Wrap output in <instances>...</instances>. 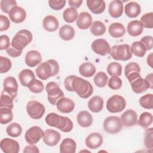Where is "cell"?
I'll return each mask as SVG.
<instances>
[{"label": "cell", "instance_id": "1", "mask_svg": "<svg viewBox=\"0 0 153 153\" xmlns=\"http://www.w3.org/2000/svg\"><path fill=\"white\" fill-rule=\"evenodd\" d=\"M45 120L48 126L56 127L63 132H69L73 128V123L70 118L67 117L60 116L54 112L48 114Z\"/></svg>", "mask_w": 153, "mask_h": 153}, {"label": "cell", "instance_id": "2", "mask_svg": "<svg viewBox=\"0 0 153 153\" xmlns=\"http://www.w3.org/2000/svg\"><path fill=\"white\" fill-rule=\"evenodd\" d=\"M59 72L58 62L54 59L40 63L36 68V76L42 80H46L51 76L56 75Z\"/></svg>", "mask_w": 153, "mask_h": 153}, {"label": "cell", "instance_id": "3", "mask_svg": "<svg viewBox=\"0 0 153 153\" xmlns=\"http://www.w3.org/2000/svg\"><path fill=\"white\" fill-rule=\"evenodd\" d=\"M72 88L74 91L82 99L88 98L93 93V87L90 82L76 76L73 79Z\"/></svg>", "mask_w": 153, "mask_h": 153}, {"label": "cell", "instance_id": "4", "mask_svg": "<svg viewBox=\"0 0 153 153\" xmlns=\"http://www.w3.org/2000/svg\"><path fill=\"white\" fill-rule=\"evenodd\" d=\"M32 33L26 29L19 30L13 38L11 45L17 51H22L32 41Z\"/></svg>", "mask_w": 153, "mask_h": 153}, {"label": "cell", "instance_id": "5", "mask_svg": "<svg viewBox=\"0 0 153 153\" xmlns=\"http://www.w3.org/2000/svg\"><path fill=\"white\" fill-rule=\"evenodd\" d=\"M113 59L115 60L126 61L131 59L132 53L130 46L128 44L115 45L111 48L109 53Z\"/></svg>", "mask_w": 153, "mask_h": 153}, {"label": "cell", "instance_id": "6", "mask_svg": "<svg viewBox=\"0 0 153 153\" xmlns=\"http://www.w3.org/2000/svg\"><path fill=\"white\" fill-rule=\"evenodd\" d=\"M126 106V100L120 95H113L106 102V109L111 113L120 112L124 109Z\"/></svg>", "mask_w": 153, "mask_h": 153}, {"label": "cell", "instance_id": "7", "mask_svg": "<svg viewBox=\"0 0 153 153\" xmlns=\"http://www.w3.org/2000/svg\"><path fill=\"white\" fill-rule=\"evenodd\" d=\"M45 90L47 93V98L49 102L54 105L62 97H64V93L60 89L59 85L53 81L47 84Z\"/></svg>", "mask_w": 153, "mask_h": 153}, {"label": "cell", "instance_id": "8", "mask_svg": "<svg viewBox=\"0 0 153 153\" xmlns=\"http://www.w3.org/2000/svg\"><path fill=\"white\" fill-rule=\"evenodd\" d=\"M26 111L29 116L35 120L41 118L45 112V106L36 100H30L26 105Z\"/></svg>", "mask_w": 153, "mask_h": 153}, {"label": "cell", "instance_id": "9", "mask_svg": "<svg viewBox=\"0 0 153 153\" xmlns=\"http://www.w3.org/2000/svg\"><path fill=\"white\" fill-rule=\"evenodd\" d=\"M123 127L121 119L116 116H109L103 121V128L108 133L115 134L120 132Z\"/></svg>", "mask_w": 153, "mask_h": 153}, {"label": "cell", "instance_id": "10", "mask_svg": "<svg viewBox=\"0 0 153 153\" xmlns=\"http://www.w3.org/2000/svg\"><path fill=\"white\" fill-rule=\"evenodd\" d=\"M44 131L38 126H33L29 128L25 133V138L27 143L29 144H35L38 143L44 136Z\"/></svg>", "mask_w": 153, "mask_h": 153}, {"label": "cell", "instance_id": "11", "mask_svg": "<svg viewBox=\"0 0 153 153\" xmlns=\"http://www.w3.org/2000/svg\"><path fill=\"white\" fill-rule=\"evenodd\" d=\"M91 48L96 54L105 56L109 54L111 47L109 43L104 39H97L91 43Z\"/></svg>", "mask_w": 153, "mask_h": 153}, {"label": "cell", "instance_id": "12", "mask_svg": "<svg viewBox=\"0 0 153 153\" xmlns=\"http://www.w3.org/2000/svg\"><path fill=\"white\" fill-rule=\"evenodd\" d=\"M4 91L10 95L13 99L17 94L18 84L16 78L13 76H8L5 78L3 83Z\"/></svg>", "mask_w": 153, "mask_h": 153}, {"label": "cell", "instance_id": "13", "mask_svg": "<svg viewBox=\"0 0 153 153\" xmlns=\"http://www.w3.org/2000/svg\"><path fill=\"white\" fill-rule=\"evenodd\" d=\"M43 142L50 146L56 145L60 141L61 136L59 132L53 129H47L44 133Z\"/></svg>", "mask_w": 153, "mask_h": 153}, {"label": "cell", "instance_id": "14", "mask_svg": "<svg viewBox=\"0 0 153 153\" xmlns=\"http://www.w3.org/2000/svg\"><path fill=\"white\" fill-rule=\"evenodd\" d=\"M1 149L5 153H17L20 150L19 143L10 138H4L0 143Z\"/></svg>", "mask_w": 153, "mask_h": 153}, {"label": "cell", "instance_id": "15", "mask_svg": "<svg viewBox=\"0 0 153 153\" xmlns=\"http://www.w3.org/2000/svg\"><path fill=\"white\" fill-rule=\"evenodd\" d=\"M133 91L136 93H142L151 88L149 82L140 76L136 78L130 82Z\"/></svg>", "mask_w": 153, "mask_h": 153}, {"label": "cell", "instance_id": "16", "mask_svg": "<svg viewBox=\"0 0 153 153\" xmlns=\"http://www.w3.org/2000/svg\"><path fill=\"white\" fill-rule=\"evenodd\" d=\"M8 16L10 20L16 23L23 22L26 17V13L24 8L20 7H13L8 13Z\"/></svg>", "mask_w": 153, "mask_h": 153}, {"label": "cell", "instance_id": "17", "mask_svg": "<svg viewBox=\"0 0 153 153\" xmlns=\"http://www.w3.org/2000/svg\"><path fill=\"white\" fill-rule=\"evenodd\" d=\"M75 103L71 99L63 97L56 103V107L59 111L62 113H70L75 108Z\"/></svg>", "mask_w": 153, "mask_h": 153}, {"label": "cell", "instance_id": "18", "mask_svg": "<svg viewBox=\"0 0 153 153\" xmlns=\"http://www.w3.org/2000/svg\"><path fill=\"white\" fill-rule=\"evenodd\" d=\"M121 120L126 127L133 126L137 124V114L133 109H127L121 115Z\"/></svg>", "mask_w": 153, "mask_h": 153}, {"label": "cell", "instance_id": "19", "mask_svg": "<svg viewBox=\"0 0 153 153\" xmlns=\"http://www.w3.org/2000/svg\"><path fill=\"white\" fill-rule=\"evenodd\" d=\"M86 146L92 149H95L100 146L103 143V137L98 133L90 134L85 139Z\"/></svg>", "mask_w": 153, "mask_h": 153}, {"label": "cell", "instance_id": "20", "mask_svg": "<svg viewBox=\"0 0 153 153\" xmlns=\"http://www.w3.org/2000/svg\"><path fill=\"white\" fill-rule=\"evenodd\" d=\"M42 56L40 53L36 50L29 51L25 56V61L29 67H35L41 63Z\"/></svg>", "mask_w": 153, "mask_h": 153}, {"label": "cell", "instance_id": "21", "mask_svg": "<svg viewBox=\"0 0 153 153\" xmlns=\"http://www.w3.org/2000/svg\"><path fill=\"white\" fill-rule=\"evenodd\" d=\"M92 16L87 12H81L76 20L77 26L82 30L87 29L92 24Z\"/></svg>", "mask_w": 153, "mask_h": 153}, {"label": "cell", "instance_id": "22", "mask_svg": "<svg viewBox=\"0 0 153 153\" xmlns=\"http://www.w3.org/2000/svg\"><path fill=\"white\" fill-rule=\"evenodd\" d=\"M108 12L113 18H118L123 13V4L120 0L112 1L108 7Z\"/></svg>", "mask_w": 153, "mask_h": 153}, {"label": "cell", "instance_id": "23", "mask_svg": "<svg viewBox=\"0 0 153 153\" xmlns=\"http://www.w3.org/2000/svg\"><path fill=\"white\" fill-rule=\"evenodd\" d=\"M86 3L91 12L96 14L102 13L106 8L105 2L103 0H87Z\"/></svg>", "mask_w": 153, "mask_h": 153}, {"label": "cell", "instance_id": "24", "mask_svg": "<svg viewBox=\"0 0 153 153\" xmlns=\"http://www.w3.org/2000/svg\"><path fill=\"white\" fill-rule=\"evenodd\" d=\"M58 20L53 16L48 15L44 17L42 22L44 29L48 32H54L59 27Z\"/></svg>", "mask_w": 153, "mask_h": 153}, {"label": "cell", "instance_id": "25", "mask_svg": "<svg viewBox=\"0 0 153 153\" xmlns=\"http://www.w3.org/2000/svg\"><path fill=\"white\" fill-rule=\"evenodd\" d=\"M140 6L136 2H130L127 3L124 7L125 14L130 18H135L137 17L140 13Z\"/></svg>", "mask_w": 153, "mask_h": 153}, {"label": "cell", "instance_id": "26", "mask_svg": "<svg viewBox=\"0 0 153 153\" xmlns=\"http://www.w3.org/2000/svg\"><path fill=\"white\" fill-rule=\"evenodd\" d=\"M143 26L139 20H133L129 22L127 26V30L128 34L132 36H137L142 34Z\"/></svg>", "mask_w": 153, "mask_h": 153}, {"label": "cell", "instance_id": "27", "mask_svg": "<svg viewBox=\"0 0 153 153\" xmlns=\"http://www.w3.org/2000/svg\"><path fill=\"white\" fill-rule=\"evenodd\" d=\"M76 148L75 141L71 138L64 139L60 145V153H75Z\"/></svg>", "mask_w": 153, "mask_h": 153}, {"label": "cell", "instance_id": "28", "mask_svg": "<svg viewBox=\"0 0 153 153\" xmlns=\"http://www.w3.org/2000/svg\"><path fill=\"white\" fill-rule=\"evenodd\" d=\"M103 99L99 96H95L91 97L88 102V107L93 112H99L101 111L103 107Z\"/></svg>", "mask_w": 153, "mask_h": 153}, {"label": "cell", "instance_id": "29", "mask_svg": "<svg viewBox=\"0 0 153 153\" xmlns=\"http://www.w3.org/2000/svg\"><path fill=\"white\" fill-rule=\"evenodd\" d=\"M77 121L82 127H90L93 123L92 115L86 111H80L77 115Z\"/></svg>", "mask_w": 153, "mask_h": 153}, {"label": "cell", "instance_id": "30", "mask_svg": "<svg viewBox=\"0 0 153 153\" xmlns=\"http://www.w3.org/2000/svg\"><path fill=\"white\" fill-rule=\"evenodd\" d=\"M108 31L110 35L115 38H120L126 33V29L123 25L118 22L111 24Z\"/></svg>", "mask_w": 153, "mask_h": 153}, {"label": "cell", "instance_id": "31", "mask_svg": "<svg viewBox=\"0 0 153 153\" xmlns=\"http://www.w3.org/2000/svg\"><path fill=\"white\" fill-rule=\"evenodd\" d=\"M96 71L94 65L90 62L82 63L79 68V72L82 76L90 78L94 75Z\"/></svg>", "mask_w": 153, "mask_h": 153}, {"label": "cell", "instance_id": "32", "mask_svg": "<svg viewBox=\"0 0 153 153\" xmlns=\"http://www.w3.org/2000/svg\"><path fill=\"white\" fill-rule=\"evenodd\" d=\"M19 78L21 84L24 87L28 86L32 80L35 78V74L32 70L25 69L22 70L19 74Z\"/></svg>", "mask_w": 153, "mask_h": 153}, {"label": "cell", "instance_id": "33", "mask_svg": "<svg viewBox=\"0 0 153 153\" xmlns=\"http://www.w3.org/2000/svg\"><path fill=\"white\" fill-rule=\"evenodd\" d=\"M59 34L62 39L65 41H69L74 37L75 30L71 26L65 25L60 28Z\"/></svg>", "mask_w": 153, "mask_h": 153}, {"label": "cell", "instance_id": "34", "mask_svg": "<svg viewBox=\"0 0 153 153\" xmlns=\"http://www.w3.org/2000/svg\"><path fill=\"white\" fill-rule=\"evenodd\" d=\"M130 50L131 53L139 57H143L146 51L145 46L140 41H135L133 42L130 47Z\"/></svg>", "mask_w": 153, "mask_h": 153}, {"label": "cell", "instance_id": "35", "mask_svg": "<svg viewBox=\"0 0 153 153\" xmlns=\"http://www.w3.org/2000/svg\"><path fill=\"white\" fill-rule=\"evenodd\" d=\"M78 17V11L76 8L74 7H69L65 9L63 13V17L64 20L68 23H71L77 20Z\"/></svg>", "mask_w": 153, "mask_h": 153}, {"label": "cell", "instance_id": "36", "mask_svg": "<svg viewBox=\"0 0 153 153\" xmlns=\"http://www.w3.org/2000/svg\"><path fill=\"white\" fill-rule=\"evenodd\" d=\"M106 32V26L100 21H94L92 23L90 27V32L96 36L103 35Z\"/></svg>", "mask_w": 153, "mask_h": 153}, {"label": "cell", "instance_id": "37", "mask_svg": "<svg viewBox=\"0 0 153 153\" xmlns=\"http://www.w3.org/2000/svg\"><path fill=\"white\" fill-rule=\"evenodd\" d=\"M13 114L12 109L7 108H0V123L2 124H6L12 121Z\"/></svg>", "mask_w": 153, "mask_h": 153}, {"label": "cell", "instance_id": "38", "mask_svg": "<svg viewBox=\"0 0 153 153\" xmlns=\"http://www.w3.org/2000/svg\"><path fill=\"white\" fill-rule=\"evenodd\" d=\"M6 131L8 136L13 137H17L22 134V128L18 123H13L7 127Z\"/></svg>", "mask_w": 153, "mask_h": 153}, {"label": "cell", "instance_id": "39", "mask_svg": "<svg viewBox=\"0 0 153 153\" xmlns=\"http://www.w3.org/2000/svg\"><path fill=\"white\" fill-rule=\"evenodd\" d=\"M107 72L112 76H119L122 73V66L117 62H111L107 66Z\"/></svg>", "mask_w": 153, "mask_h": 153}, {"label": "cell", "instance_id": "40", "mask_svg": "<svg viewBox=\"0 0 153 153\" xmlns=\"http://www.w3.org/2000/svg\"><path fill=\"white\" fill-rule=\"evenodd\" d=\"M152 123V115L147 112H143L140 114L137 124L143 128H146Z\"/></svg>", "mask_w": 153, "mask_h": 153}, {"label": "cell", "instance_id": "41", "mask_svg": "<svg viewBox=\"0 0 153 153\" xmlns=\"http://www.w3.org/2000/svg\"><path fill=\"white\" fill-rule=\"evenodd\" d=\"M93 80L97 87L103 88L106 85L108 76L104 72H99L94 76Z\"/></svg>", "mask_w": 153, "mask_h": 153}, {"label": "cell", "instance_id": "42", "mask_svg": "<svg viewBox=\"0 0 153 153\" xmlns=\"http://www.w3.org/2000/svg\"><path fill=\"white\" fill-rule=\"evenodd\" d=\"M13 100V99L3 90L1 93V96L0 108H7L13 109V106H14Z\"/></svg>", "mask_w": 153, "mask_h": 153}, {"label": "cell", "instance_id": "43", "mask_svg": "<svg viewBox=\"0 0 153 153\" xmlns=\"http://www.w3.org/2000/svg\"><path fill=\"white\" fill-rule=\"evenodd\" d=\"M140 105L147 109H152L153 108V94H147L142 96L139 99Z\"/></svg>", "mask_w": 153, "mask_h": 153}, {"label": "cell", "instance_id": "44", "mask_svg": "<svg viewBox=\"0 0 153 153\" xmlns=\"http://www.w3.org/2000/svg\"><path fill=\"white\" fill-rule=\"evenodd\" d=\"M27 87L31 92L35 93H39L42 92L44 88V84L42 82L36 78L30 81Z\"/></svg>", "mask_w": 153, "mask_h": 153}, {"label": "cell", "instance_id": "45", "mask_svg": "<svg viewBox=\"0 0 153 153\" xmlns=\"http://www.w3.org/2000/svg\"><path fill=\"white\" fill-rule=\"evenodd\" d=\"M140 22L143 27L152 29L153 27V13L150 12L143 14L140 18Z\"/></svg>", "mask_w": 153, "mask_h": 153}, {"label": "cell", "instance_id": "46", "mask_svg": "<svg viewBox=\"0 0 153 153\" xmlns=\"http://www.w3.org/2000/svg\"><path fill=\"white\" fill-rule=\"evenodd\" d=\"M0 5L2 11L5 13H8L13 7L17 6V2L14 0H2Z\"/></svg>", "mask_w": 153, "mask_h": 153}, {"label": "cell", "instance_id": "47", "mask_svg": "<svg viewBox=\"0 0 153 153\" xmlns=\"http://www.w3.org/2000/svg\"><path fill=\"white\" fill-rule=\"evenodd\" d=\"M140 68L139 65L136 62H130L127 64L124 69L125 76L127 77L128 75L133 73H140Z\"/></svg>", "mask_w": 153, "mask_h": 153}, {"label": "cell", "instance_id": "48", "mask_svg": "<svg viewBox=\"0 0 153 153\" xmlns=\"http://www.w3.org/2000/svg\"><path fill=\"white\" fill-rule=\"evenodd\" d=\"M12 66L11 60L6 57L3 56H0V72L1 74L7 72L10 70Z\"/></svg>", "mask_w": 153, "mask_h": 153}, {"label": "cell", "instance_id": "49", "mask_svg": "<svg viewBox=\"0 0 153 153\" xmlns=\"http://www.w3.org/2000/svg\"><path fill=\"white\" fill-rule=\"evenodd\" d=\"M122 80L118 76H112L108 81V86L112 90H118L122 86Z\"/></svg>", "mask_w": 153, "mask_h": 153}, {"label": "cell", "instance_id": "50", "mask_svg": "<svg viewBox=\"0 0 153 153\" xmlns=\"http://www.w3.org/2000/svg\"><path fill=\"white\" fill-rule=\"evenodd\" d=\"M152 128H149L147 129L145 131V145L146 148L152 149L153 148V143H152Z\"/></svg>", "mask_w": 153, "mask_h": 153}, {"label": "cell", "instance_id": "51", "mask_svg": "<svg viewBox=\"0 0 153 153\" xmlns=\"http://www.w3.org/2000/svg\"><path fill=\"white\" fill-rule=\"evenodd\" d=\"M66 1L65 0H49L48 4L50 7L54 10H60L62 9L65 4Z\"/></svg>", "mask_w": 153, "mask_h": 153}, {"label": "cell", "instance_id": "52", "mask_svg": "<svg viewBox=\"0 0 153 153\" xmlns=\"http://www.w3.org/2000/svg\"><path fill=\"white\" fill-rule=\"evenodd\" d=\"M10 26V20L4 15L0 16V31H4L8 29Z\"/></svg>", "mask_w": 153, "mask_h": 153}, {"label": "cell", "instance_id": "53", "mask_svg": "<svg viewBox=\"0 0 153 153\" xmlns=\"http://www.w3.org/2000/svg\"><path fill=\"white\" fill-rule=\"evenodd\" d=\"M10 46L9 37L6 35H2L0 36V50H7Z\"/></svg>", "mask_w": 153, "mask_h": 153}, {"label": "cell", "instance_id": "54", "mask_svg": "<svg viewBox=\"0 0 153 153\" xmlns=\"http://www.w3.org/2000/svg\"><path fill=\"white\" fill-rule=\"evenodd\" d=\"M75 75H69L67 76L64 81V85L66 90L68 91L72 92L74 91L73 88H72V81L74 78H75Z\"/></svg>", "mask_w": 153, "mask_h": 153}, {"label": "cell", "instance_id": "55", "mask_svg": "<svg viewBox=\"0 0 153 153\" xmlns=\"http://www.w3.org/2000/svg\"><path fill=\"white\" fill-rule=\"evenodd\" d=\"M141 42L145 46L146 50H151L152 48V36H145L141 38Z\"/></svg>", "mask_w": 153, "mask_h": 153}, {"label": "cell", "instance_id": "56", "mask_svg": "<svg viewBox=\"0 0 153 153\" xmlns=\"http://www.w3.org/2000/svg\"><path fill=\"white\" fill-rule=\"evenodd\" d=\"M6 51L7 54L12 57H19L22 54V51H17L15 50L14 48H13L11 45H10L9 48L6 50Z\"/></svg>", "mask_w": 153, "mask_h": 153}, {"label": "cell", "instance_id": "57", "mask_svg": "<svg viewBox=\"0 0 153 153\" xmlns=\"http://www.w3.org/2000/svg\"><path fill=\"white\" fill-rule=\"evenodd\" d=\"M23 152L25 153H28V152H35V153H38L39 152V150L38 149V148L36 146L34 145V144H30V145H27L26 146L24 150H23Z\"/></svg>", "mask_w": 153, "mask_h": 153}, {"label": "cell", "instance_id": "58", "mask_svg": "<svg viewBox=\"0 0 153 153\" xmlns=\"http://www.w3.org/2000/svg\"><path fill=\"white\" fill-rule=\"evenodd\" d=\"M82 2V0H69L68 4L71 6V7L77 8L81 6Z\"/></svg>", "mask_w": 153, "mask_h": 153}, {"label": "cell", "instance_id": "59", "mask_svg": "<svg viewBox=\"0 0 153 153\" xmlns=\"http://www.w3.org/2000/svg\"><path fill=\"white\" fill-rule=\"evenodd\" d=\"M146 79L149 82L150 84V86H151V88H153V84H152V74H149L148 75H146Z\"/></svg>", "mask_w": 153, "mask_h": 153}, {"label": "cell", "instance_id": "60", "mask_svg": "<svg viewBox=\"0 0 153 153\" xmlns=\"http://www.w3.org/2000/svg\"><path fill=\"white\" fill-rule=\"evenodd\" d=\"M147 63L148 65L151 67V68H153L152 67V53L149 54L148 57H147Z\"/></svg>", "mask_w": 153, "mask_h": 153}]
</instances>
